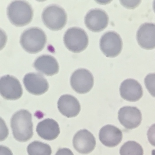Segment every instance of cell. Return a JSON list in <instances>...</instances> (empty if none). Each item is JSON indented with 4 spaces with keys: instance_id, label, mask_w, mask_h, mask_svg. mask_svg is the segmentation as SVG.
Returning <instances> with one entry per match:
<instances>
[{
    "instance_id": "6da1fadb",
    "label": "cell",
    "mask_w": 155,
    "mask_h": 155,
    "mask_svg": "<svg viewBox=\"0 0 155 155\" xmlns=\"http://www.w3.org/2000/svg\"><path fill=\"white\" fill-rule=\"evenodd\" d=\"M11 127L14 138L19 142H26L33 135L31 114L21 110L14 114L11 119Z\"/></svg>"
},
{
    "instance_id": "7a4b0ae2",
    "label": "cell",
    "mask_w": 155,
    "mask_h": 155,
    "mask_svg": "<svg viewBox=\"0 0 155 155\" xmlns=\"http://www.w3.org/2000/svg\"><path fill=\"white\" fill-rule=\"evenodd\" d=\"M7 12L11 23L17 27L28 25L33 17V8L26 1H13L8 6Z\"/></svg>"
},
{
    "instance_id": "3957f363",
    "label": "cell",
    "mask_w": 155,
    "mask_h": 155,
    "mask_svg": "<svg viewBox=\"0 0 155 155\" xmlns=\"http://www.w3.org/2000/svg\"><path fill=\"white\" fill-rule=\"evenodd\" d=\"M47 36L44 31L37 27L25 30L20 38V44L28 53L36 54L41 51L45 46Z\"/></svg>"
},
{
    "instance_id": "277c9868",
    "label": "cell",
    "mask_w": 155,
    "mask_h": 155,
    "mask_svg": "<svg viewBox=\"0 0 155 155\" xmlns=\"http://www.w3.org/2000/svg\"><path fill=\"white\" fill-rule=\"evenodd\" d=\"M42 19L45 25L49 29L59 31L65 26L67 15L63 8L56 5H51L44 9Z\"/></svg>"
},
{
    "instance_id": "5b68a950",
    "label": "cell",
    "mask_w": 155,
    "mask_h": 155,
    "mask_svg": "<svg viewBox=\"0 0 155 155\" xmlns=\"http://www.w3.org/2000/svg\"><path fill=\"white\" fill-rule=\"evenodd\" d=\"M64 41L66 47L69 50L74 53H79L87 47L88 36L82 28H71L66 31Z\"/></svg>"
},
{
    "instance_id": "8992f818",
    "label": "cell",
    "mask_w": 155,
    "mask_h": 155,
    "mask_svg": "<svg viewBox=\"0 0 155 155\" xmlns=\"http://www.w3.org/2000/svg\"><path fill=\"white\" fill-rule=\"evenodd\" d=\"M71 85L73 89L79 94L89 92L92 88L94 79L91 73L84 68L76 70L72 74Z\"/></svg>"
},
{
    "instance_id": "52a82bcc",
    "label": "cell",
    "mask_w": 155,
    "mask_h": 155,
    "mask_svg": "<svg viewBox=\"0 0 155 155\" xmlns=\"http://www.w3.org/2000/svg\"><path fill=\"white\" fill-rule=\"evenodd\" d=\"M122 41L119 34L113 31H108L101 36L100 47L107 57H116L122 50Z\"/></svg>"
},
{
    "instance_id": "ba28073f",
    "label": "cell",
    "mask_w": 155,
    "mask_h": 155,
    "mask_svg": "<svg viewBox=\"0 0 155 155\" xmlns=\"http://www.w3.org/2000/svg\"><path fill=\"white\" fill-rule=\"evenodd\" d=\"M0 92L2 96L8 100H16L21 98L23 89L18 78L10 75L1 78Z\"/></svg>"
},
{
    "instance_id": "9c48e42d",
    "label": "cell",
    "mask_w": 155,
    "mask_h": 155,
    "mask_svg": "<svg viewBox=\"0 0 155 155\" xmlns=\"http://www.w3.org/2000/svg\"><path fill=\"white\" fill-rule=\"evenodd\" d=\"M23 83L27 91L33 95H42L49 89L47 80L42 74L36 73L27 74L24 78Z\"/></svg>"
},
{
    "instance_id": "30bf717a",
    "label": "cell",
    "mask_w": 155,
    "mask_h": 155,
    "mask_svg": "<svg viewBox=\"0 0 155 155\" xmlns=\"http://www.w3.org/2000/svg\"><path fill=\"white\" fill-rule=\"evenodd\" d=\"M109 17L105 11L99 8L90 10L85 17V24L90 30L100 32L107 26Z\"/></svg>"
},
{
    "instance_id": "8fae6325",
    "label": "cell",
    "mask_w": 155,
    "mask_h": 155,
    "mask_svg": "<svg viewBox=\"0 0 155 155\" xmlns=\"http://www.w3.org/2000/svg\"><path fill=\"white\" fill-rule=\"evenodd\" d=\"M96 140L93 135L87 130H80L74 135L73 144L78 153L87 154L92 152L95 148Z\"/></svg>"
},
{
    "instance_id": "7c38bea8",
    "label": "cell",
    "mask_w": 155,
    "mask_h": 155,
    "mask_svg": "<svg viewBox=\"0 0 155 155\" xmlns=\"http://www.w3.org/2000/svg\"><path fill=\"white\" fill-rule=\"evenodd\" d=\"M120 122L128 130L137 128L142 120L141 112L136 107H124L120 109L118 113Z\"/></svg>"
},
{
    "instance_id": "4fadbf2b",
    "label": "cell",
    "mask_w": 155,
    "mask_h": 155,
    "mask_svg": "<svg viewBox=\"0 0 155 155\" xmlns=\"http://www.w3.org/2000/svg\"><path fill=\"white\" fill-rule=\"evenodd\" d=\"M120 92L122 98L131 102L138 101L143 94L141 85L137 80L131 78L126 79L121 83Z\"/></svg>"
},
{
    "instance_id": "5bb4252c",
    "label": "cell",
    "mask_w": 155,
    "mask_h": 155,
    "mask_svg": "<svg viewBox=\"0 0 155 155\" xmlns=\"http://www.w3.org/2000/svg\"><path fill=\"white\" fill-rule=\"evenodd\" d=\"M137 39L139 45L143 48H155V24L145 23L141 25L137 33Z\"/></svg>"
},
{
    "instance_id": "9a60e30c",
    "label": "cell",
    "mask_w": 155,
    "mask_h": 155,
    "mask_svg": "<svg viewBox=\"0 0 155 155\" xmlns=\"http://www.w3.org/2000/svg\"><path fill=\"white\" fill-rule=\"evenodd\" d=\"M57 105L60 113L68 118L77 116L81 110L79 101L76 97L70 94L61 96Z\"/></svg>"
},
{
    "instance_id": "2e32d148",
    "label": "cell",
    "mask_w": 155,
    "mask_h": 155,
    "mask_svg": "<svg viewBox=\"0 0 155 155\" xmlns=\"http://www.w3.org/2000/svg\"><path fill=\"white\" fill-rule=\"evenodd\" d=\"M122 137L121 131L114 125H105L99 131V138L101 143L110 148L118 145L122 140Z\"/></svg>"
},
{
    "instance_id": "e0dca14e",
    "label": "cell",
    "mask_w": 155,
    "mask_h": 155,
    "mask_svg": "<svg viewBox=\"0 0 155 155\" xmlns=\"http://www.w3.org/2000/svg\"><path fill=\"white\" fill-rule=\"evenodd\" d=\"M36 70L47 76H52L59 71V65L55 58L51 55L44 54L36 59L33 63Z\"/></svg>"
},
{
    "instance_id": "ac0fdd59",
    "label": "cell",
    "mask_w": 155,
    "mask_h": 155,
    "mask_svg": "<svg viewBox=\"0 0 155 155\" xmlns=\"http://www.w3.org/2000/svg\"><path fill=\"white\" fill-rule=\"evenodd\" d=\"M38 135L43 139L52 140L60 134L59 124L54 119L47 118L38 123L36 129Z\"/></svg>"
},
{
    "instance_id": "d6986e66",
    "label": "cell",
    "mask_w": 155,
    "mask_h": 155,
    "mask_svg": "<svg viewBox=\"0 0 155 155\" xmlns=\"http://www.w3.org/2000/svg\"><path fill=\"white\" fill-rule=\"evenodd\" d=\"M28 155H51V147L49 144L39 141L31 142L27 147Z\"/></svg>"
},
{
    "instance_id": "ffe728a7",
    "label": "cell",
    "mask_w": 155,
    "mask_h": 155,
    "mask_svg": "<svg viewBox=\"0 0 155 155\" xmlns=\"http://www.w3.org/2000/svg\"><path fill=\"white\" fill-rule=\"evenodd\" d=\"M120 155H143L141 145L134 141H128L122 145L120 150Z\"/></svg>"
},
{
    "instance_id": "44dd1931",
    "label": "cell",
    "mask_w": 155,
    "mask_h": 155,
    "mask_svg": "<svg viewBox=\"0 0 155 155\" xmlns=\"http://www.w3.org/2000/svg\"><path fill=\"white\" fill-rule=\"evenodd\" d=\"M144 84L149 93L155 97V73H150L144 78Z\"/></svg>"
},
{
    "instance_id": "7402d4cb",
    "label": "cell",
    "mask_w": 155,
    "mask_h": 155,
    "mask_svg": "<svg viewBox=\"0 0 155 155\" xmlns=\"http://www.w3.org/2000/svg\"><path fill=\"white\" fill-rule=\"evenodd\" d=\"M149 143L155 147V124L150 126L147 133Z\"/></svg>"
},
{
    "instance_id": "603a6c76",
    "label": "cell",
    "mask_w": 155,
    "mask_h": 155,
    "mask_svg": "<svg viewBox=\"0 0 155 155\" xmlns=\"http://www.w3.org/2000/svg\"><path fill=\"white\" fill-rule=\"evenodd\" d=\"M55 155H74V154L70 149L62 148L58 149Z\"/></svg>"
},
{
    "instance_id": "cb8c5ba5",
    "label": "cell",
    "mask_w": 155,
    "mask_h": 155,
    "mask_svg": "<svg viewBox=\"0 0 155 155\" xmlns=\"http://www.w3.org/2000/svg\"><path fill=\"white\" fill-rule=\"evenodd\" d=\"M0 151H1V155H13L12 151L9 148L1 145L0 146Z\"/></svg>"
},
{
    "instance_id": "d4e9b609",
    "label": "cell",
    "mask_w": 155,
    "mask_h": 155,
    "mask_svg": "<svg viewBox=\"0 0 155 155\" xmlns=\"http://www.w3.org/2000/svg\"><path fill=\"white\" fill-rule=\"evenodd\" d=\"M153 8L154 11L155 12V1H154L153 3Z\"/></svg>"
},
{
    "instance_id": "484cf974",
    "label": "cell",
    "mask_w": 155,
    "mask_h": 155,
    "mask_svg": "<svg viewBox=\"0 0 155 155\" xmlns=\"http://www.w3.org/2000/svg\"><path fill=\"white\" fill-rule=\"evenodd\" d=\"M152 155H155V150H152Z\"/></svg>"
}]
</instances>
